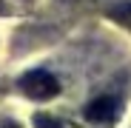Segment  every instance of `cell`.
Wrapping results in <instances>:
<instances>
[{"label": "cell", "instance_id": "6da1fadb", "mask_svg": "<svg viewBox=\"0 0 131 128\" xmlns=\"http://www.w3.org/2000/svg\"><path fill=\"white\" fill-rule=\"evenodd\" d=\"M17 85H20V91H23L26 97H31V100H51V97H57V91H60L57 77L49 74V71H40V68L26 71L23 77L17 80Z\"/></svg>", "mask_w": 131, "mask_h": 128}, {"label": "cell", "instance_id": "7a4b0ae2", "mask_svg": "<svg viewBox=\"0 0 131 128\" xmlns=\"http://www.w3.org/2000/svg\"><path fill=\"white\" fill-rule=\"evenodd\" d=\"M117 114V100L114 97H97L94 102L85 105V120L91 122H111Z\"/></svg>", "mask_w": 131, "mask_h": 128}, {"label": "cell", "instance_id": "3957f363", "mask_svg": "<svg viewBox=\"0 0 131 128\" xmlns=\"http://www.w3.org/2000/svg\"><path fill=\"white\" fill-rule=\"evenodd\" d=\"M108 17H111V20H117L120 26L131 29V3H120V6H114L111 11H108Z\"/></svg>", "mask_w": 131, "mask_h": 128}, {"label": "cell", "instance_id": "277c9868", "mask_svg": "<svg viewBox=\"0 0 131 128\" xmlns=\"http://www.w3.org/2000/svg\"><path fill=\"white\" fill-rule=\"evenodd\" d=\"M34 125L37 128H63V122L57 117H51V114H37L34 117Z\"/></svg>", "mask_w": 131, "mask_h": 128}, {"label": "cell", "instance_id": "5b68a950", "mask_svg": "<svg viewBox=\"0 0 131 128\" xmlns=\"http://www.w3.org/2000/svg\"><path fill=\"white\" fill-rule=\"evenodd\" d=\"M0 128H20V125H17V122H3Z\"/></svg>", "mask_w": 131, "mask_h": 128}, {"label": "cell", "instance_id": "8992f818", "mask_svg": "<svg viewBox=\"0 0 131 128\" xmlns=\"http://www.w3.org/2000/svg\"><path fill=\"white\" fill-rule=\"evenodd\" d=\"M0 14H3V0H0Z\"/></svg>", "mask_w": 131, "mask_h": 128}]
</instances>
